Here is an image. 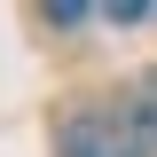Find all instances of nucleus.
<instances>
[{
	"instance_id": "1",
	"label": "nucleus",
	"mask_w": 157,
	"mask_h": 157,
	"mask_svg": "<svg viewBox=\"0 0 157 157\" xmlns=\"http://www.w3.org/2000/svg\"><path fill=\"white\" fill-rule=\"evenodd\" d=\"M55 149L63 157H149L126 110H71L55 126Z\"/></svg>"
},
{
	"instance_id": "2",
	"label": "nucleus",
	"mask_w": 157,
	"mask_h": 157,
	"mask_svg": "<svg viewBox=\"0 0 157 157\" xmlns=\"http://www.w3.org/2000/svg\"><path fill=\"white\" fill-rule=\"evenodd\" d=\"M126 118H134V134H141V149H157V71L141 78V94H134V110H126Z\"/></svg>"
}]
</instances>
